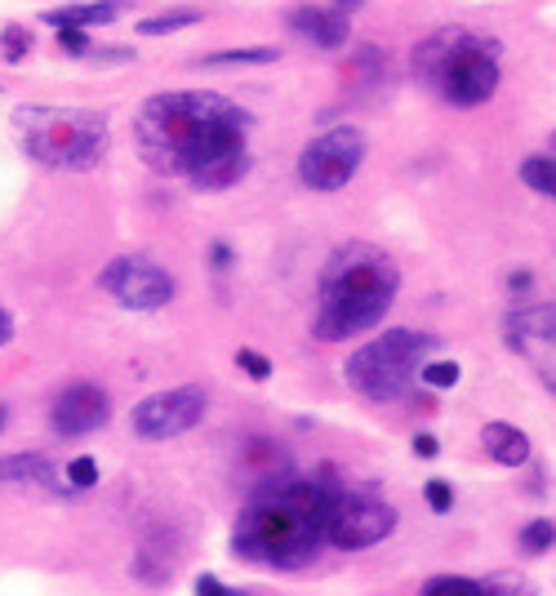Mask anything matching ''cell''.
Listing matches in <instances>:
<instances>
[{"mask_svg": "<svg viewBox=\"0 0 556 596\" xmlns=\"http://www.w3.org/2000/svg\"><path fill=\"white\" fill-rule=\"evenodd\" d=\"M254 116L214 89H174L138 107L134 139L148 165L188 178L197 192H223L250 174Z\"/></svg>", "mask_w": 556, "mask_h": 596, "instance_id": "1", "label": "cell"}, {"mask_svg": "<svg viewBox=\"0 0 556 596\" xmlns=\"http://www.w3.org/2000/svg\"><path fill=\"white\" fill-rule=\"evenodd\" d=\"M330 494V485L299 477L263 485L231 530V553L267 570H303L326 543Z\"/></svg>", "mask_w": 556, "mask_h": 596, "instance_id": "2", "label": "cell"}, {"mask_svg": "<svg viewBox=\"0 0 556 596\" xmlns=\"http://www.w3.org/2000/svg\"><path fill=\"white\" fill-rule=\"evenodd\" d=\"M396 290H401V271L383 250L365 241L339 245L320 267L312 334L326 343H343L383 326V316L396 303Z\"/></svg>", "mask_w": 556, "mask_h": 596, "instance_id": "3", "label": "cell"}, {"mask_svg": "<svg viewBox=\"0 0 556 596\" xmlns=\"http://www.w3.org/2000/svg\"><path fill=\"white\" fill-rule=\"evenodd\" d=\"M414 72L450 107H481L498 89V40L468 27H441L414 50Z\"/></svg>", "mask_w": 556, "mask_h": 596, "instance_id": "4", "label": "cell"}, {"mask_svg": "<svg viewBox=\"0 0 556 596\" xmlns=\"http://www.w3.org/2000/svg\"><path fill=\"white\" fill-rule=\"evenodd\" d=\"M23 152L45 169H94L112 148V125L89 107H50L31 103L18 116Z\"/></svg>", "mask_w": 556, "mask_h": 596, "instance_id": "5", "label": "cell"}, {"mask_svg": "<svg viewBox=\"0 0 556 596\" xmlns=\"http://www.w3.org/2000/svg\"><path fill=\"white\" fill-rule=\"evenodd\" d=\"M437 347L432 334H414V330H383L375 343H365L348 356L343 379L348 388H356L365 401H401L409 392V383L419 379V370L428 365V352Z\"/></svg>", "mask_w": 556, "mask_h": 596, "instance_id": "6", "label": "cell"}, {"mask_svg": "<svg viewBox=\"0 0 556 596\" xmlns=\"http://www.w3.org/2000/svg\"><path fill=\"white\" fill-rule=\"evenodd\" d=\"M365 134L356 125H334L326 134H316V139L303 148L299 156V178L303 188L312 192H339L356 178V169L365 165Z\"/></svg>", "mask_w": 556, "mask_h": 596, "instance_id": "7", "label": "cell"}, {"mask_svg": "<svg viewBox=\"0 0 556 596\" xmlns=\"http://www.w3.org/2000/svg\"><path fill=\"white\" fill-rule=\"evenodd\" d=\"M396 530V512L375 494H330V512H326V543L343 547V553H361L375 547Z\"/></svg>", "mask_w": 556, "mask_h": 596, "instance_id": "8", "label": "cell"}, {"mask_svg": "<svg viewBox=\"0 0 556 596\" xmlns=\"http://www.w3.org/2000/svg\"><path fill=\"white\" fill-rule=\"evenodd\" d=\"M205 409H210L205 388H197V383L169 388V392H156L148 401H138L134 415H129V428H134V436H143V441H169V436L192 432L205 419Z\"/></svg>", "mask_w": 556, "mask_h": 596, "instance_id": "9", "label": "cell"}, {"mask_svg": "<svg viewBox=\"0 0 556 596\" xmlns=\"http://www.w3.org/2000/svg\"><path fill=\"white\" fill-rule=\"evenodd\" d=\"M99 286L121 303V307H134V312H156L174 299V277L143 258V254H125V258H112L103 271H99Z\"/></svg>", "mask_w": 556, "mask_h": 596, "instance_id": "10", "label": "cell"}, {"mask_svg": "<svg viewBox=\"0 0 556 596\" xmlns=\"http://www.w3.org/2000/svg\"><path fill=\"white\" fill-rule=\"evenodd\" d=\"M108 419H112V401L99 383H72L50 405V423H54L59 436H89V432H99Z\"/></svg>", "mask_w": 556, "mask_h": 596, "instance_id": "11", "label": "cell"}, {"mask_svg": "<svg viewBox=\"0 0 556 596\" xmlns=\"http://www.w3.org/2000/svg\"><path fill=\"white\" fill-rule=\"evenodd\" d=\"M290 27H294L303 40H312L316 50H339V45L348 40V31H352L348 14L320 10V5H299V10H290Z\"/></svg>", "mask_w": 556, "mask_h": 596, "instance_id": "12", "label": "cell"}, {"mask_svg": "<svg viewBox=\"0 0 556 596\" xmlns=\"http://www.w3.org/2000/svg\"><path fill=\"white\" fill-rule=\"evenodd\" d=\"M121 14H129L125 0H99V5H54V10H45L40 23H50L59 31H85V27H103V23H116Z\"/></svg>", "mask_w": 556, "mask_h": 596, "instance_id": "13", "label": "cell"}, {"mask_svg": "<svg viewBox=\"0 0 556 596\" xmlns=\"http://www.w3.org/2000/svg\"><path fill=\"white\" fill-rule=\"evenodd\" d=\"M507 339L513 347H534V343H556V307L539 303V307H517L507 316Z\"/></svg>", "mask_w": 556, "mask_h": 596, "instance_id": "14", "label": "cell"}, {"mask_svg": "<svg viewBox=\"0 0 556 596\" xmlns=\"http://www.w3.org/2000/svg\"><path fill=\"white\" fill-rule=\"evenodd\" d=\"M481 441H485V454L494 458V464H503V468H521L530 458V436L521 428H513V423H485Z\"/></svg>", "mask_w": 556, "mask_h": 596, "instance_id": "15", "label": "cell"}, {"mask_svg": "<svg viewBox=\"0 0 556 596\" xmlns=\"http://www.w3.org/2000/svg\"><path fill=\"white\" fill-rule=\"evenodd\" d=\"M0 485H54V464L45 454H0Z\"/></svg>", "mask_w": 556, "mask_h": 596, "instance_id": "16", "label": "cell"}, {"mask_svg": "<svg viewBox=\"0 0 556 596\" xmlns=\"http://www.w3.org/2000/svg\"><path fill=\"white\" fill-rule=\"evenodd\" d=\"M521 178H526V188L556 201V156H526L521 161Z\"/></svg>", "mask_w": 556, "mask_h": 596, "instance_id": "17", "label": "cell"}, {"mask_svg": "<svg viewBox=\"0 0 556 596\" xmlns=\"http://www.w3.org/2000/svg\"><path fill=\"white\" fill-rule=\"evenodd\" d=\"M419 596H498L494 587H485V583H477V579H458V574H437V579H428L424 583V592Z\"/></svg>", "mask_w": 556, "mask_h": 596, "instance_id": "18", "label": "cell"}, {"mask_svg": "<svg viewBox=\"0 0 556 596\" xmlns=\"http://www.w3.org/2000/svg\"><path fill=\"white\" fill-rule=\"evenodd\" d=\"M281 50L271 45H254V50H223V54H205L201 67H245V63H276Z\"/></svg>", "mask_w": 556, "mask_h": 596, "instance_id": "19", "label": "cell"}, {"mask_svg": "<svg viewBox=\"0 0 556 596\" xmlns=\"http://www.w3.org/2000/svg\"><path fill=\"white\" fill-rule=\"evenodd\" d=\"M201 18H205L201 10H169V14L143 18V23H138V31H143V36H169V31H178V27H197Z\"/></svg>", "mask_w": 556, "mask_h": 596, "instance_id": "20", "label": "cell"}, {"mask_svg": "<svg viewBox=\"0 0 556 596\" xmlns=\"http://www.w3.org/2000/svg\"><path fill=\"white\" fill-rule=\"evenodd\" d=\"M556 543V525L552 521H530L526 530H521V547L534 557V553H547V547Z\"/></svg>", "mask_w": 556, "mask_h": 596, "instance_id": "21", "label": "cell"}, {"mask_svg": "<svg viewBox=\"0 0 556 596\" xmlns=\"http://www.w3.org/2000/svg\"><path fill=\"white\" fill-rule=\"evenodd\" d=\"M67 485L72 490H89V485H99V464L89 454H80V458H72L67 464Z\"/></svg>", "mask_w": 556, "mask_h": 596, "instance_id": "22", "label": "cell"}, {"mask_svg": "<svg viewBox=\"0 0 556 596\" xmlns=\"http://www.w3.org/2000/svg\"><path fill=\"white\" fill-rule=\"evenodd\" d=\"M419 379H424L428 388H454V383H458V365H454V360H428L424 370H419Z\"/></svg>", "mask_w": 556, "mask_h": 596, "instance_id": "23", "label": "cell"}, {"mask_svg": "<svg viewBox=\"0 0 556 596\" xmlns=\"http://www.w3.org/2000/svg\"><path fill=\"white\" fill-rule=\"evenodd\" d=\"M237 365H241V370H245L254 383L271 379V360H267V356H258V352H250V347H241V352H237Z\"/></svg>", "mask_w": 556, "mask_h": 596, "instance_id": "24", "label": "cell"}, {"mask_svg": "<svg viewBox=\"0 0 556 596\" xmlns=\"http://www.w3.org/2000/svg\"><path fill=\"white\" fill-rule=\"evenodd\" d=\"M424 494H428V508H432V512H450V508H454V490H450V481H441V477H432V481L424 485Z\"/></svg>", "mask_w": 556, "mask_h": 596, "instance_id": "25", "label": "cell"}, {"mask_svg": "<svg viewBox=\"0 0 556 596\" xmlns=\"http://www.w3.org/2000/svg\"><path fill=\"white\" fill-rule=\"evenodd\" d=\"M27 50H31V31L27 27H10L5 31V63H23Z\"/></svg>", "mask_w": 556, "mask_h": 596, "instance_id": "26", "label": "cell"}, {"mask_svg": "<svg viewBox=\"0 0 556 596\" xmlns=\"http://www.w3.org/2000/svg\"><path fill=\"white\" fill-rule=\"evenodd\" d=\"M59 45H63V50L72 54V59H89V40H85V31H59Z\"/></svg>", "mask_w": 556, "mask_h": 596, "instance_id": "27", "label": "cell"}, {"mask_svg": "<svg viewBox=\"0 0 556 596\" xmlns=\"http://www.w3.org/2000/svg\"><path fill=\"white\" fill-rule=\"evenodd\" d=\"M197 596H237V592H231L227 583H218L214 574H201L197 579Z\"/></svg>", "mask_w": 556, "mask_h": 596, "instance_id": "28", "label": "cell"}, {"mask_svg": "<svg viewBox=\"0 0 556 596\" xmlns=\"http://www.w3.org/2000/svg\"><path fill=\"white\" fill-rule=\"evenodd\" d=\"M414 454H419V458H437V454H441V445H437V436H428V432H419V436H414Z\"/></svg>", "mask_w": 556, "mask_h": 596, "instance_id": "29", "label": "cell"}, {"mask_svg": "<svg viewBox=\"0 0 556 596\" xmlns=\"http://www.w3.org/2000/svg\"><path fill=\"white\" fill-rule=\"evenodd\" d=\"M10 334H14V320H10V312H5V307H0V347L10 343Z\"/></svg>", "mask_w": 556, "mask_h": 596, "instance_id": "30", "label": "cell"}, {"mask_svg": "<svg viewBox=\"0 0 556 596\" xmlns=\"http://www.w3.org/2000/svg\"><path fill=\"white\" fill-rule=\"evenodd\" d=\"M530 286H534V281H530V271H517V277H513V290H517V294L530 290Z\"/></svg>", "mask_w": 556, "mask_h": 596, "instance_id": "31", "label": "cell"}, {"mask_svg": "<svg viewBox=\"0 0 556 596\" xmlns=\"http://www.w3.org/2000/svg\"><path fill=\"white\" fill-rule=\"evenodd\" d=\"M543 383H547V392L556 396V365H543Z\"/></svg>", "mask_w": 556, "mask_h": 596, "instance_id": "32", "label": "cell"}, {"mask_svg": "<svg viewBox=\"0 0 556 596\" xmlns=\"http://www.w3.org/2000/svg\"><path fill=\"white\" fill-rule=\"evenodd\" d=\"M5 419H10V409H5V405H0V432H5Z\"/></svg>", "mask_w": 556, "mask_h": 596, "instance_id": "33", "label": "cell"}, {"mask_svg": "<svg viewBox=\"0 0 556 596\" xmlns=\"http://www.w3.org/2000/svg\"><path fill=\"white\" fill-rule=\"evenodd\" d=\"M552 152H556V134H552Z\"/></svg>", "mask_w": 556, "mask_h": 596, "instance_id": "34", "label": "cell"}]
</instances>
